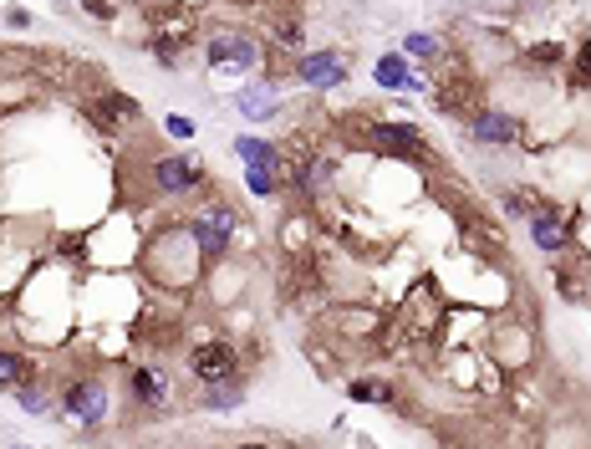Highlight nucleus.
Listing matches in <instances>:
<instances>
[{"label": "nucleus", "mask_w": 591, "mask_h": 449, "mask_svg": "<svg viewBox=\"0 0 591 449\" xmlns=\"http://www.w3.org/2000/svg\"><path fill=\"white\" fill-rule=\"evenodd\" d=\"M5 20H11V26H31V11H26V5H11V11H5Z\"/></svg>", "instance_id": "nucleus-23"}, {"label": "nucleus", "mask_w": 591, "mask_h": 449, "mask_svg": "<svg viewBox=\"0 0 591 449\" xmlns=\"http://www.w3.org/2000/svg\"><path fill=\"white\" fill-rule=\"evenodd\" d=\"M168 133H174V138H194V122H189V118H168Z\"/></svg>", "instance_id": "nucleus-21"}, {"label": "nucleus", "mask_w": 591, "mask_h": 449, "mask_svg": "<svg viewBox=\"0 0 591 449\" xmlns=\"http://www.w3.org/2000/svg\"><path fill=\"white\" fill-rule=\"evenodd\" d=\"M296 82H306V87H337V82H346V61L337 51H311V57L296 61Z\"/></svg>", "instance_id": "nucleus-6"}, {"label": "nucleus", "mask_w": 591, "mask_h": 449, "mask_svg": "<svg viewBox=\"0 0 591 449\" xmlns=\"http://www.w3.org/2000/svg\"><path fill=\"white\" fill-rule=\"evenodd\" d=\"M530 240L540 245V250H566V245H571V230L556 220V215H546V209H540V215H530Z\"/></svg>", "instance_id": "nucleus-10"}, {"label": "nucleus", "mask_w": 591, "mask_h": 449, "mask_svg": "<svg viewBox=\"0 0 591 449\" xmlns=\"http://www.w3.org/2000/svg\"><path fill=\"white\" fill-rule=\"evenodd\" d=\"M367 143L372 148H387V154H408V148H418V128L413 122H372L367 128Z\"/></svg>", "instance_id": "nucleus-8"}, {"label": "nucleus", "mask_w": 591, "mask_h": 449, "mask_svg": "<svg viewBox=\"0 0 591 449\" xmlns=\"http://www.w3.org/2000/svg\"><path fill=\"white\" fill-rule=\"evenodd\" d=\"M556 57H561V46H530V57H525V61H540V67H550Z\"/></svg>", "instance_id": "nucleus-20"}, {"label": "nucleus", "mask_w": 591, "mask_h": 449, "mask_svg": "<svg viewBox=\"0 0 591 449\" xmlns=\"http://www.w3.org/2000/svg\"><path fill=\"white\" fill-rule=\"evenodd\" d=\"M229 230H235V215H229V209H220V215L189 220V240L199 245V256H224V245H229Z\"/></svg>", "instance_id": "nucleus-5"}, {"label": "nucleus", "mask_w": 591, "mask_h": 449, "mask_svg": "<svg viewBox=\"0 0 591 449\" xmlns=\"http://www.w3.org/2000/svg\"><path fill=\"white\" fill-rule=\"evenodd\" d=\"M61 408L77 419L82 429H97L107 419V388L97 378H72V383L61 388Z\"/></svg>", "instance_id": "nucleus-1"}, {"label": "nucleus", "mask_w": 591, "mask_h": 449, "mask_svg": "<svg viewBox=\"0 0 591 449\" xmlns=\"http://www.w3.org/2000/svg\"><path fill=\"white\" fill-rule=\"evenodd\" d=\"M153 184H159V194H189V189H199L204 184V169H199V159L174 154V159L153 163Z\"/></svg>", "instance_id": "nucleus-4"}, {"label": "nucleus", "mask_w": 591, "mask_h": 449, "mask_svg": "<svg viewBox=\"0 0 591 449\" xmlns=\"http://www.w3.org/2000/svg\"><path fill=\"white\" fill-rule=\"evenodd\" d=\"M235 154H240L245 163H255V169H276V174H281V154H276L270 138H235Z\"/></svg>", "instance_id": "nucleus-11"}, {"label": "nucleus", "mask_w": 591, "mask_h": 449, "mask_svg": "<svg viewBox=\"0 0 591 449\" xmlns=\"http://www.w3.org/2000/svg\"><path fill=\"white\" fill-rule=\"evenodd\" d=\"M189 373H194L204 388H209V383H224V378H240L235 347H229V343H199L194 352H189Z\"/></svg>", "instance_id": "nucleus-2"}, {"label": "nucleus", "mask_w": 591, "mask_h": 449, "mask_svg": "<svg viewBox=\"0 0 591 449\" xmlns=\"http://www.w3.org/2000/svg\"><path fill=\"white\" fill-rule=\"evenodd\" d=\"M403 57L433 61V57H439V36H424V31H413V36H403Z\"/></svg>", "instance_id": "nucleus-19"}, {"label": "nucleus", "mask_w": 591, "mask_h": 449, "mask_svg": "<svg viewBox=\"0 0 591 449\" xmlns=\"http://www.w3.org/2000/svg\"><path fill=\"white\" fill-rule=\"evenodd\" d=\"M133 398H138L143 408H163L168 404V378H163L159 367H133Z\"/></svg>", "instance_id": "nucleus-9"}, {"label": "nucleus", "mask_w": 591, "mask_h": 449, "mask_svg": "<svg viewBox=\"0 0 591 449\" xmlns=\"http://www.w3.org/2000/svg\"><path fill=\"white\" fill-rule=\"evenodd\" d=\"M372 77H377V87H418V77L408 72V57H403V51L383 57L377 67H372Z\"/></svg>", "instance_id": "nucleus-12"}, {"label": "nucleus", "mask_w": 591, "mask_h": 449, "mask_svg": "<svg viewBox=\"0 0 591 449\" xmlns=\"http://www.w3.org/2000/svg\"><path fill=\"white\" fill-rule=\"evenodd\" d=\"M82 5H87V16H97V20L113 16V5H107V0H82Z\"/></svg>", "instance_id": "nucleus-22"}, {"label": "nucleus", "mask_w": 591, "mask_h": 449, "mask_svg": "<svg viewBox=\"0 0 591 449\" xmlns=\"http://www.w3.org/2000/svg\"><path fill=\"white\" fill-rule=\"evenodd\" d=\"M245 184H250V194L270 200V194H276V169H255V163H245Z\"/></svg>", "instance_id": "nucleus-18"}, {"label": "nucleus", "mask_w": 591, "mask_h": 449, "mask_svg": "<svg viewBox=\"0 0 591 449\" xmlns=\"http://www.w3.org/2000/svg\"><path fill=\"white\" fill-rule=\"evenodd\" d=\"M11 393H16V404L26 408V414H51V388L46 383H26V378H20Z\"/></svg>", "instance_id": "nucleus-15"}, {"label": "nucleus", "mask_w": 591, "mask_h": 449, "mask_svg": "<svg viewBox=\"0 0 591 449\" xmlns=\"http://www.w3.org/2000/svg\"><path fill=\"white\" fill-rule=\"evenodd\" d=\"M352 398L357 404H393V388L377 383V378H362V383H352Z\"/></svg>", "instance_id": "nucleus-17"}, {"label": "nucleus", "mask_w": 591, "mask_h": 449, "mask_svg": "<svg viewBox=\"0 0 591 449\" xmlns=\"http://www.w3.org/2000/svg\"><path fill=\"white\" fill-rule=\"evenodd\" d=\"M469 138L485 143V148H509V143H520V122L509 113H500V107H479L469 118Z\"/></svg>", "instance_id": "nucleus-3"}, {"label": "nucleus", "mask_w": 591, "mask_h": 449, "mask_svg": "<svg viewBox=\"0 0 591 449\" xmlns=\"http://www.w3.org/2000/svg\"><path fill=\"white\" fill-rule=\"evenodd\" d=\"M209 61H220V67H255V61H261V46H255V36H245V31H224V36L209 41Z\"/></svg>", "instance_id": "nucleus-7"}, {"label": "nucleus", "mask_w": 591, "mask_h": 449, "mask_svg": "<svg viewBox=\"0 0 591 449\" xmlns=\"http://www.w3.org/2000/svg\"><path fill=\"white\" fill-rule=\"evenodd\" d=\"M26 378V363H20V352H11V347H0V388L11 393V388Z\"/></svg>", "instance_id": "nucleus-16"}, {"label": "nucleus", "mask_w": 591, "mask_h": 449, "mask_svg": "<svg viewBox=\"0 0 591 449\" xmlns=\"http://www.w3.org/2000/svg\"><path fill=\"white\" fill-rule=\"evenodd\" d=\"M199 404H204V408H240V404H245V383H240V378L209 383V388L199 393Z\"/></svg>", "instance_id": "nucleus-13"}, {"label": "nucleus", "mask_w": 591, "mask_h": 449, "mask_svg": "<svg viewBox=\"0 0 591 449\" xmlns=\"http://www.w3.org/2000/svg\"><path fill=\"white\" fill-rule=\"evenodd\" d=\"M235 449H270V445H235Z\"/></svg>", "instance_id": "nucleus-25"}, {"label": "nucleus", "mask_w": 591, "mask_h": 449, "mask_svg": "<svg viewBox=\"0 0 591 449\" xmlns=\"http://www.w3.org/2000/svg\"><path fill=\"white\" fill-rule=\"evenodd\" d=\"M576 77H591V46H581V51H576Z\"/></svg>", "instance_id": "nucleus-24"}, {"label": "nucleus", "mask_w": 591, "mask_h": 449, "mask_svg": "<svg viewBox=\"0 0 591 449\" xmlns=\"http://www.w3.org/2000/svg\"><path fill=\"white\" fill-rule=\"evenodd\" d=\"M240 113L245 118H270V113H281V102H276V92H270V87H245L240 92Z\"/></svg>", "instance_id": "nucleus-14"}]
</instances>
